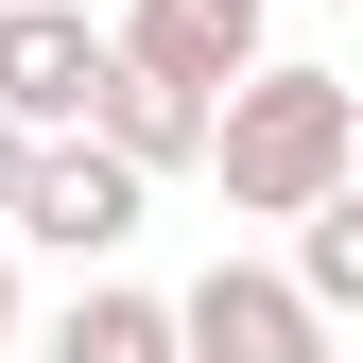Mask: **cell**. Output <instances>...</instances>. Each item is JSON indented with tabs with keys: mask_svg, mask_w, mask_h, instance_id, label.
<instances>
[{
	"mask_svg": "<svg viewBox=\"0 0 363 363\" xmlns=\"http://www.w3.org/2000/svg\"><path fill=\"white\" fill-rule=\"evenodd\" d=\"M208 173H225V208H242V225H294L329 173H363V86L259 52V69L208 104Z\"/></svg>",
	"mask_w": 363,
	"mask_h": 363,
	"instance_id": "1",
	"label": "cell"
},
{
	"mask_svg": "<svg viewBox=\"0 0 363 363\" xmlns=\"http://www.w3.org/2000/svg\"><path fill=\"white\" fill-rule=\"evenodd\" d=\"M104 52H121V35H104ZM104 139L139 156V173H191V156H208V104L156 86V69H104Z\"/></svg>",
	"mask_w": 363,
	"mask_h": 363,
	"instance_id": "7",
	"label": "cell"
},
{
	"mask_svg": "<svg viewBox=\"0 0 363 363\" xmlns=\"http://www.w3.org/2000/svg\"><path fill=\"white\" fill-rule=\"evenodd\" d=\"M104 35H121V69H156V86H191V104H225V86L259 69V35H242V18H208V0H121Z\"/></svg>",
	"mask_w": 363,
	"mask_h": 363,
	"instance_id": "5",
	"label": "cell"
},
{
	"mask_svg": "<svg viewBox=\"0 0 363 363\" xmlns=\"http://www.w3.org/2000/svg\"><path fill=\"white\" fill-rule=\"evenodd\" d=\"M139 191L156 173L104 139V121H86V139H35L18 156V208H0V242H52V259H121L139 242Z\"/></svg>",
	"mask_w": 363,
	"mask_h": 363,
	"instance_id": "2",
	"label": "cell"
},
{
	"mask_svg": "<svg viewBox=\"0 0 363 363\" xmlns=\"http://www.w3.org/2000/svg\"><path fill=\"white\" fill-rule=\"evenodd\" d=\"M173 363H346V329L294 294V259H208L173 294Z\"/></svg>",
	"mask_w": 363,
	"mask_h": 363,
	"instance_id": "3",
	"label": "cell"
},
{
	"mask_svg": "<svg viewBox=\"0 0 363 363\" xmlns=\"http://www.w3.org/2000/svg\"><path fill=\"white\" fill-rule=\"evenodd\" d=\"M294 294L329 311V329H363V173H329V191L294 208Z\"/></svg>",
	"mask_w": 363,
	"mask_h": 363,
	"instance_id": "6",
	"label": "cell"
},
{
	"mask_svg": "<svg viewBox=\"0 0 363 363\" xmlns=\"http://www.w3.org/2000/svg\"><path fill=\"white\" fill-rule=\"evenodd\" d=\"M104 18H86V0H0V121H18V139H86V121H104Z\"/></svg>",
	"mask_w": 363,
	"mask_h": 363,
	"instance_id": "4",
	"label": "cell"
},
{
	"mask_svg": "<svg viewBox=\"0 0 363 363\" xmlns=\"http://www.w3.org/2000/svg\"><path fill=\"white\" fill-rule=\"evenodd\" d=\"M0 346H18V242H0Z\"/></svg>",
	"mask_w": 363,
	"mask_h": 363,
	"instance_id": "9",
	"label": "cell"
},
{
	"mask_svg": "<svg viewBox=\"0 0 363 363\" xmlns=\"http://www.w3.org/2000/svg\"><path fill=\"white\" fill-rule=\"evenodd\" d=\"M52 363H173V294H121V277H86L52 311Z\"/></svg>",
	"mask_w": 363,
	"mask_h": 363,
	"instance_id": "8",
	"label": "cell"
},
{
	"mask_svg": "<svg viewBox=\"0 0 363 363\" xmlns=\"http://www.w3.org/2000/svg\"><path fill=\"white\" fill-rule=\"evenodd\" d=\"M208 18H242V35H259V18H277V0H208Z\"/></svg>",
	"mask_w": 363,
	"mask_h": 363,
	"instance_id": "11",
	"label": "cell"
},
{
	"mask_svg": "<svg viewBox=\"0 0 363 363\" xmlns=\"http://www.w3.org/2000/svg\"><path fill=\"white\" fill-rule=\"evenodd\" d=\"M18 156H35V139H18V121H0V208H18Z\"/></svg>",
	"mask_w": 363,
	"mask_h": 363,
	"instance_id": "10",
	"label": "cell"
}]
</instances>
